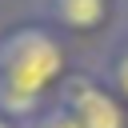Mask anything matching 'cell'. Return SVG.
<instances>
[{
  "instance_id": "1",
  "label": "cell",
  "mask_w": 128,
  "mask_h": 128,
  "mask_svg": "<svg viewBox=\"0 0 128 128\" xmlns=\"http://www.w3.org/2000/svg\"><path fill=\"white\" fill-rule=\"evenodd\" d=\"M72 72L68 40L44 20H20L0 32V112L28 124L44 112Z\"/></svg>"
},
{
  "instance_id": "2",
  "label": "cell",
  "mask_w": 128,
  "mask_h": 128,
  "mask_svg": "<svg viewBox=\"0 0 128 128\" xmlns=\"http://www.w3.org/2000/svg\"><path fill=\"white\" fill-rule=\"evenodd\" d=\"M56 100L72 108L80 128H128V104L96 76V68H72L68 80L60 84Z\"/></svg>"
},
{
  "instance_id": "3",
  "label": "cell",
  "mask_w": 128,
  "mask_h": 128,
  "mask_svg": "<svg viewBox=\"0 0 128 128\" xmlns=\"http://www.w3.org/2000/svg\"><path fill=\"white\" fill-rule=\"evenodd\" d=\"M32 4H36V20L56 28L64 40L116 32L124 20V0H32Z\"/></svg>"
},
{
  "instance_id": "4",
  "label": "cell",
  "mask_w": 128,
  "mask_h": 128,
  "mask_svg": "<svg viewBox=\"0 0 128 128\" xmlns=\"http://www.w3.org/2000/svg\"><path fill=\"white\" fill-rule=\"evenodd\" d=\"M96 76L128 104V24H120V28L112 32V40L104 44V56H100Z\"/></svg>"
},
{
  "instance_id": "5",
  "label": "cell",
  "mask_w": 128,
  "mask_h": 128,
  "mask_svg": "<svg viewBox=\"0 0 128 128\" xmlns=\"http://www.w3.org/2000/svg\"><path fill=\"white\" fill-rule=\"evenodd\" d=\"M24 128H80V120L72 116V108H64L60 100H52L44 112H36Z\"/></svg>"
},
{
  "instance_id": "6",
  "label": "cell",
  "mask_w": 128,
  "mask_h": 128,
  "mask_svg": "<svg viewBox=\"0 0 128 128\" xmlns=\"http://www.w3.org/2000/svg\"><path fill=\"white\" fill-rule=\"evenodd\" d=\"M0 128H24V124H16L12 116H4V112H0Z\"/></svg>"
},
{
  "instance_id": "7",
  "label": "cell",
  "mask_w": 128,
  "mask_h": 128,
  "mask_svg": "<svg viewBox=\"0 0 128 128\" xmlns=\"http://www.w3.org/2000/svg\"><path fill=\"white\" fill-rule=\"evenodd\" d=\"M124 24H128V0H124Z\"/></svg>"
}]
</instances>
